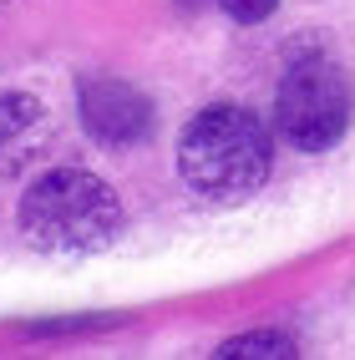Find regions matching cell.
<instances>
[{"instance_id": "cell-1", "label": "cell", "mask_w": 355, "mask_h": 360, "mask_svg": "<svg viewBox=\"0 0 355 360\" xmlns=\"http://www.w3.org/2000/svg\"><path fill=\"white\" fill-rule=\"evenodd\" d=\"M274 167V142L254 112L244 107H203L183 127L178 173L203 203H244L264 188Z\"/></svg>"}, {"instance_id": "cell-2", "label": "cell", "mask_w": 355, "mask_h": 360, "mask_svg": "<svg viewBox=\"0 0 355 360\" xmlns=\"http://www.w3.org/2000/svg\"><path fill=\"white\" fill-rule=\"evenodd\" d=\"M20 229L41 254H61V259L102 254L122 233V203L97 173L51 167L20 198Z\"/></svg>"}, {"instance_id": "cell-3", "label": "cell", "mask_w": 355, "mask_h": 360, "mask_svg": "<svg viewBox=\"0 0 355 360\" xmlns=\"http://www.w3.org/2000/svg\"><path fill=\"white\" fill-rule=\"evenodd\" d=\"M279 132L299 153H325L335 148L350 127V86L330 56H299L279 82Z\"/></svg>"}, {"instance_id": "cell-4", "label": "cell", "mask_w": 355, "mask_h": 360, "mask_svg": "<svg viewBox=\"0 0 355 360\" xmlns=\"http://www.w3.org/2000/svg\"><path fill=\"white\" fill-rule=\"evenodd\" d=\"M82 102V122L86 132L102 142V148H132L153 132V107L137 86L127 82H112V77H97V82H82L77 91Z\"/></svg>"}, {"instance_id": "cell-5", "label": "cell", "mask_w": 355, "mask_h": 360, "mask_svg": "<svg viewBox=\"0 0 355 360\" xmlns=\"http://www.w3.org/2000/svg\"><path fill=\"white\" fill-rule=\"evenodd\" d=\"M46 132V112L26 91H6L0 97V178H11L20 162L36 153V142Z\"/></svg>"}, {"instance_id": "cell-6", "label": "cell", "mask_w": 355, "mask_h": 360, "mask_svg": "<svg viewBox=\"0 0 355 360\" xmlns=\"http://www.w3.org/2000/svg\"><path fill=\"white\" fill-rule=\"evenodd\" d=\"M219 355H269V360H279V355H295V340H290V335H274V330H259V335L224 340Z\"/></svg>"}, {"instance_id": "cell-7", "label": "cell", "mask_w": 355, "mask_h": 360, "mask_svg": "<svg viewBox=\"0 0 355 360\" xmlns=\"http://www.w3.org/2000/svg\"><path fill=\"white\" fill-rule=\"evenodd\" d=\"M219 6L233 15V20H244V26H254V20H264L279 0H219Z\"/></svg>"}, {"instance_id": "cell-8", "label": "cell", "mask_w": 355, "mask_h": 360, "mask_svg": "<svg viewBox=\"0 0 355 360\" xmlns=\"http://www.w3.org/2000/svg\"><path fill=\"white\" fill-rule=\"evenodd\" d=\"M0 6H11V0H0Z\"/></svg>"}]
</instances>
